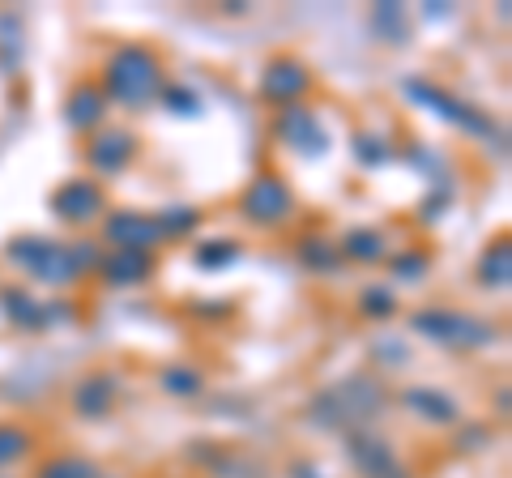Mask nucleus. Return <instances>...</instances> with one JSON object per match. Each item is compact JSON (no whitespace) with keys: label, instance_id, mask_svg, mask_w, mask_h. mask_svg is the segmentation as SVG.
<instances>
[{"label":"nucleus","instance_id":"obj_28","mask_svg":"<svg viewBox=\"0 0 512 478\" xmlns=\"http://www.w3.org/2000/svg\"><path fill=\"white\" fill-rule=\"evenodd\" d=\"M158 99H163V107L171 111V116H201V94L188 90V86H163L158 90Z\"/></svg>","mask_w":512,"mask_h":478},{"label":"nucleus","instance_id":"obj_11","mask_svg":"<svg viewBox=\"0 0 512 478\" xmlns=\"http://www.w3.org/2000/svg\"><path fill=\"white\" fill-rule=\"evenodd\" d=\"M346 457H350V466H355L363 478H410L406 466L397 461L393 444L372 436V432H363V427L346 436Z\"/></svg>","mask_w":512,"mask_h":478},{"label":"nucleus","instance_id":"obj_27","mask_svg":"<svg viewBox=\"0 0 512 478\" xmlns=\"http://www.w3.org/2000/svg\"><path fill=\"white\" fill-rule=\"evenodd\" d=\"M389 269H393V278H402V282H419V278H427L431 257L423 248H406V252H393Z\"/></svg>","mask_w":512,"mask_h":478},{"label":"nucleus","instance_id":"obj_18","mask_svg":"<svg viewBox=\"0 0 512 478\" xmlns=\"http://www.w3.org/2000/svg\"><path fill=\"white\" fill-rule=\"evenodd\" d=\"M295 257L303 269H312V274H338L342 269V248L329 244V239H320V235H303L295 244Z\"/></svg>","mask_w":512,"mask_h":478},{"label":"nucleus","instance_id":"obj_23","mask_svg":"<svg viewBox=\"0 0 512 478\" xmlns=\"http://www.w3.org/2000/svg\"><path fill=\"white\" fill-rule=\"evenodd\" d=\"M158 385H163V393H171V397H197L205 389V376L197 368H184V363H175V368H163Z\"/></svg>","mask_w":512,"mask_h":478},{"label":"nucleus","instance_id":"obj_29","mask_svg":"<svg viewBox=\"0 0 512 478\" xmlns=\"http://www.w3.org/2000/svg\"><path fill=\"white\" fill-rule=\"evenodd\" d=\"M239 257V244L235 239H210V244H197V265L201 269H222Z\"/></svg>","mask_w":512,"mask_h":478},{"label":"nucleus","instance_id":"obj_15","mask_svg":"<svg viewBox=\"0 0 512 478\" xmlns=\"http://www.w3.org/2000/svg\"><path fill=\"white\" fill-rule=\"evenodd\" d=\"M116 393H120V380L111 372H94L86 376L82 385L73 389V410L82 414V419H103V414H111V406H116Z\"/></svg>","mask_w":512,"mask_h":478},{"label":"nucleus","instance_id":"obj_24","mask_svg":"<svg viewBox=\"0 0 512 478\" xmlns=\"http://www.w3.org/2000/svg\"><path fill=\"white\" fill-rule=\"evenodd\" d=\"M39 478H103V474H99V466H94V461H86V457L60 453V457H52V461H43Z\"/></svg>","mask_w":512,"mask_h":478},{"label":"nucleus","instance_id":"obj_31","mask_svg":"<svg viewBox=\"0 0 512 478\" xmlns=\"http://www.w3.org/2000/svg\"><path fill=\"white\" fill-rule=\"evenodd\" d=\"M227 308H231V304H205L201 316H227Z\"/></svg>","mask_w":512,"mask_h":478},{"label":"nucleus","instance_id":"obj_22","mask_svg":"<svg viewBox=\"0 0 512 478\" xmlns=\"http://www.w3.org/2000/svg\"><path fill=\"white\" fill-rule=\"evenodd\" d=\"M158 231H163V239H184L201 227V210H192V205H167V210L154 214Z\"/></svg>","mask_w":512,"mask_h":478},{"label":"nucleus","instance_id":"obj_4","mask_svg":"<svg viewBox=\"0 0 512 478\" xmlns=\"http://www.w3.org/2000/svg\"><path fill=\"white\" fill-rule=\"evenodd\" d=\"M5 261L18 265L22 274L47 282V286H73L77 278H82L77 274V265H73L69 244H60V239H43V235L13 239V244L5 248Z\"/></svg>","mask_w":512,"mask_h":478},{"label":"nucleus","instance_id":"obj_20","mask_svg":"<svg viewBox=\"0 0 512 478\" xmlns=\"http://www.w3.org/2000/svg\"><path fill=\"white\" fill-rule=\"evenodd\" d=\"M478 278H483L487 291H504L508 278H512V248L508 239H491V248L483 252V261H478Z\"/></svg>","mask_w":512,"mask_h":478},{"label":"nucleus","instance_id":"obj_30","mask_svg":"<svg viewBox=\"0 0 512 478\" xmlns=\"http://www.w3.org/2000/svg\"><path fill=\"white\" fill-rule=\"evenodd\" d=\"M355 158L363 167H380V163H389L393 158V146L384 137H372V133H359L355 137Z\"/></svg>","mask_w":512,"mask_h":478},{"label":"nucleus","instance_id":"obj_25","mask_svg":"<svg viewBox=\"0 0 512 478\" xmlns=\"http://www.w3.org/2000/svg\"><path fill=\"white\" fill-rule=\"evenodd\" d=\"M30 449H35V436L26 432L18 423H0V470L13 466V461H22Z\"/></svg>","mask_w":512,"mask_h":478},{"label":"nucleus","instance_id":"obj_8","mask_svg":"<svg viewBox=\"0 0 512 478\" xmlns=\"http://www.w3.org/2000/svg\"><path fill=\"white\" fill-rule=\"evenodd\" d=\"M312 94V73L303 60H291V56H278V60H269L265 73H261V99L265 103H278L282 107H295L303 103Z\"/></svg>","mask_w":512,"mask_h":478},{"label":"nucleus","instance_id":"obj_13","mask_svg":"<svg viewBox=\"0 0 512 478\" xmlns=\"http://www.w3.org/2000/svg\"><path fill=\"white\" fill-rule=\"evenodd\" d=\"M133 158H137V137L128 129H107L99 137H90L86 146V167L99 175H120L133 167Z\"/></svg>","mask_w":512,"mask_h":478},{"label":"nucleus","instance_id":"obj_3","mask_svg":"<svg viewBox=\"0 0 512 478\" xmlns=\"http://www.w3.org/2000/svg\"><path fill=\"white\" fill-rule=\"evenodd\" d=\"M414 333L440 342V346H453V350H483L500 338V329L483 316H470V312H453V308H423L410 316Z\"/></svg>","mask_w":512,"mask_h":478},{"label":"nucleus","instance_id":"obj_7","mask_svg":"<svg viewBox=\"0 0 512 478\" xmlns=\"http://www.w3.org/2000/svg\"><path fill=\"white\" fill-rule=\"evenodd\" d=\"M274 137L282 141V146H291L295 154L303 158H320V154H329V129L320 124V116L312 107H282L278 111V120H274Z\"/></svg>","mask_w":512,"mask_h":478},{"label":"nucleus","instance_id":"obj_9","mask_svg":"<svg viewBox=\"0 0 512 478\" xmlns=\"http://www.w3.org/2000/svg\"><path fill=\"white\" fill-rule=\"evenodd\" d=\"M103 239L111 248H128V252H150L158 244H167L163 231H158L154 214H141V210H111L103 218Z\"/></svg>","mask_w":512,"mask_h":478},{"label":"nucleus","instance_id":"obj_26","mask_svg":"<svg viewBox=\"0 0 512 478\" xmlns=\"http://www.w3.org/2000/svg\"><path fill=\"white\" fill-rule=\"evenodd\" d=\"M359 312L372 316V321H389L397 312V291L393 286H363L359 291Z\"/></svg>","mask_w":512,"mask_h":478},{"label":"nucleus","instance_id":"obj_12","mask_svg":"<svg viewBox=\"0 0 512 478\" xmlns=\"http://www.w3.org/2000/svg\"><path fill=\"white\" fill-rule=\"evenodd\" d=\"M0 312L9 316V325H18L26 333H43V329H52L60 321H69V304H35L22 286H5L0 291Z\"/></svg>","mask_w":512,"mask_h":478},{"label":"nucleus","instance_id":"obj_6","mask_svg":"<svg viewBox=\"0 0 512 478\" xmlns=\"http://www.w3.org/2000/svg\"><path fill=\"white\" fill-rule=\"evenodd\" d=\"M239 210L252 227H282L286 218L295 214V193L286 188L282 175H256L239 197Z\"/></svg>","mask_w":512,"mask_h":478},{"label":"nucleus","instance_id":"obj_21","mask_svg":"<svg viewBox=\"0 0 512 478\" xmlns=\"http://www.w3.org/2000/svg\"><path fill=\"white\" fill-rule=\"evenodd\" d=\"M372 30L380 35V43H397V47H402L410 39V13L402 5H376L372 9Z\"/></svg>","mask_w":512,"mask_h":478},{"label":"nucleus","instance_id":"obj_1","mask_svg":"<svg viewBox=\"0 0 512 478\" xmlns=\"http://www.w3.org/2000/svg\"><path fill=\"white\" fill-rule=\"evenodd\" d=\"M158 90H163V60H158V52H150L146 43H124L120 52H111L103 69L107 103L141 111L146 103L158 99Z\"/></svg>","mask_w":512,"mask_h":478},{"label":"nucleus","instance_id":"obj_5","mask_svg":"<svg viewBox=\"0 0 512 478\" xmlns=\"http://www.w3.org/2000/svg\"><path fill=\"white\" fill-rule=\"evenodd\" d=\"M406 94H410L414 103L431 107L440 120L457 124L461 133H470V137H495V120L487 116V111L470 107L466 99H453V94L440 90V86H431V82H419V77H410V82H406Z\"/></svg>","mask_w":512,"mask_h":478},{"label":"nucleus","instance_id":"obj_10","mask_svg":"<svg viewBox=\"0 0 512 478\" xmlns=\"http://www.w3.org/2000/svg\"><path fill=\"white\" fill-rule=\"evenodd\" d=\"M52 210L60 222H69V227H86V222H94L107 210V197L90 175H73V180H64L52 193Z\"/></svg>","mask_w":512,"mask_h":478},{"label":"nucleus","instance_id":"obj_14","mask_svg":"<svg viewBox=\"0 0 512 478\" xmlns=\"http://www.w3.org/2000/svg\"><path fill=\"white\" fill-rule=\"evenodd\" d=\"M103 282L111 286H141L154 274V257L150 252H128V248H107L103 265H99Z\"/></svg>","mask_w":512,"mask_h":478},{"label":"nucleus","instance_id":"obj_17","mask_svg":"<svg viewBox=\"0 0 512 478\" xmlns=\"http://www.w3.org/2000/svg\"><path fill=\"white\" fill-rule=\"evenodd\" d=\"M402 402L410 406V414H419L423 423H457L461 419L453 397H448L444 389H431V385H410L402 393Z\"/></svg>","mask_w":512,"mask_h":478},{"label":"nucleus","instance_id":"obj_16","mask_svg":"<svg viewBox=\"0 0 512 478\" xmlns=\"http://www.w3.org/2000/svg\"><path fill=\"white\" fill-rule=\"evenodd\" d=\"M107 116V94L103 86H77L64 103V120H69L73 133H94Z\"/></svg>","mask_w":512,"mask_h":478},{"label":"nucleus","instance_id":"obj_19","mask_svg":"<svg viewBox=\"0 0 512 478\" xmlns=\"http://www.w3.org/2000/svg\"><path fill=\"white\" fill-rule=\"evenodd\" d=\"M342 248V261H359V265H376V261H389V244H384V235L380 231H367V227H355L346 235V244Z\"/></svg>","mask_w":512,"mask_h":478},{"label":"nucleus","instance_id":"obj_2","mask_svg":"<svg viewBox=\"0 0 512 478\" xmlns=\"http://www.w3.org/2000/svg\"><path fill=\"white\" fill-rule=\"evenodd\" d=\"M384 402H389V393H384V385L376 376H346L333 389L316 393L308 414H312L316 427H325V432H346V427H355V423L359 427L372 423L384 410Z\"/></svg>","mask_w":512,"mask_h":478}]
</instances>
